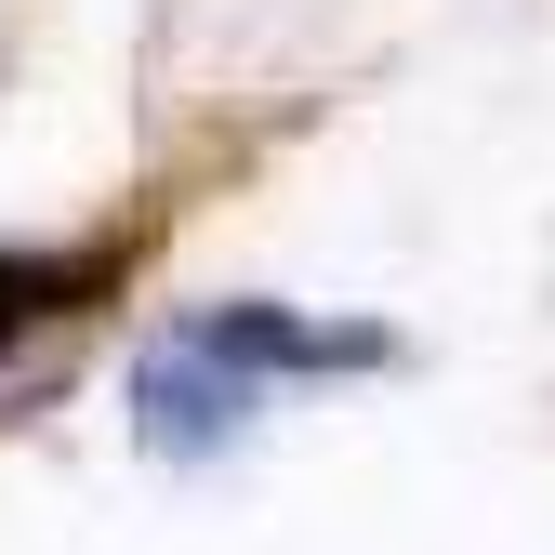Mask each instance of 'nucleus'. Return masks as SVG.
<instances>
[{"instance_id":"1","label":"nucleus","mask_w":555,"mask_h":555,"mask_svg":"<svg viewBox=\"0 0 555 555\" xmlns=\"http://www.w3.org/2000/svg\"><path fill=\"white\" fill-rule=\"evenodd\" d=\"M251 410H264V371L238 358L212 318H198V331H159L146 358H132V437H146V450H172V463L225 450Z\"/></svg>"},{"instance_id":"2","label":"nucleus","mask_w":555,"mask_h":555,"mask_svg":"<svg viewBox=\"0 0 555 555\" xmlns=\"http://www.w3.org/2000/svg\"><path fill=\"white\" fill-rule=\"evenodd\" d=\"M40 292H53V264H27V251H0V344H14V331L40 318Z\"/></svg>"}]
</instances>
